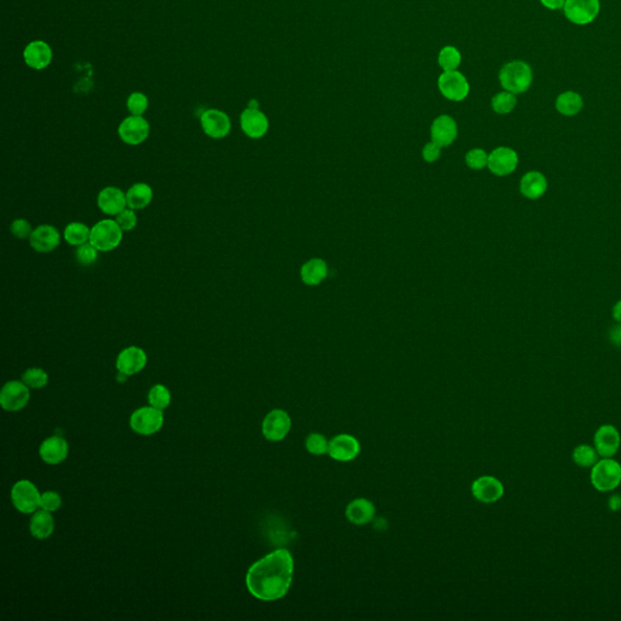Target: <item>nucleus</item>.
<instances>
[{"mask_svg":"<svg viewBox=\"0 0 621 621\" xmlns=\"http://www.w3.org/2000/svg\"><path fill=\"white\" fill-rule=\"evenodd\" d=\"M294 560L288 550L273 551L250 567L246 586L254 597L261 601H276L284 597L292 581Z\"/></svg>","mask_w":621,"mask_h":621,"instance_id":"f257e3e1","label":"nucleus"},{"mask_svg":"<svg viewBox=\"0 0 621 621\" xmlns=\"http://www.w3.org/2000/svg\"><path fill=\"white\" fill-rule=\"evenodd\" d=\"M500 84L512 94L526 93L533 83V71L527 62L511 61L506 63L499 73Z\"/></svg>","mask_w":621,"mask_h":621,"instance_id":"f03ea898","label":"nucleus"},{"mask_svg":"<svg viewBox=\"0 0 621 621\" xmlns=\"http://www.w3.org/2000/svg\"><path fill=\"white\" fill-rule=\"evenodd\" d=\"M123 235L124 232L116 220L104 219L91 227L89 242L100 253H109L117 249L120 245Z\"/></svg>","mask_w":621,"mask_h":621,"instance_id":"7ed1b4c3","label":"nucleus"},{"mask_svg":"<svg viewBox=\"0 0 621 621\" xmlns=\"http://www.w3.org/2000/svg\"><path fill=\"white\" fill-rule=\"evenodd\" d=\"M591 483L595 489L602 493L617 489L621 483L620 464L612 457H603L592 466Z\"/></svg>","mask_w":621,"mask_h":621,"instance_id":"20e7f679","label":"nucleus"},{"mask_svg":"<svg viewBox=\"0 0 621 621\" xmlns=\"http://www.w3.org/2000/svg\"><path fill=\"white\" fill-rule=\"evenodd\" d=\"M151 132L150 123L143 116H129L118 127V135L129 146H139L146 141Z\"/></svg>","mask_w":621,"mask_h":621,"instance_id":"39448f33","label":"nucleus"},{"mask_svg":"<svg viewBox=\"0 0 621 621\" xmlns=\"http://www.w3.org/2000/svg\"><path fill=\"white\" fill-rule=\"evenodd\" d=\"M438 89L447 100L460 102L470 94V84L459 71L443 72L438 78Z\"/></svg>","mask_w":621,"mask_h":621,"instance_id":"423d86ee","label":"nucleus"},{"mask_svg":"<svg viewBox=\"0 0 621 621\" xmlns=\"http://www.w3.org/2000/svg\"><path fill=\"white\" fill-rule=\"evenodd\" d=\"M201 127L207 137L221 140L231 132L232 123L226 112L210 109L204 111L201 116Z\"/></svg>","mask_w":621,"mask_h":621,"instance_id":"0eeeda50","label":"nucleus"},{"mask_svg":"<svg viewBox=\"0 0 621 621\" xmlns=\"http://www.w3.org/2000/svg\"><path fill=\"white\" fill-rule=\"evenodd\" d=\"M601 9L599 0H567L565 15L575 24H588L597 17Z\"/></svg>","mask_w":621,"mask_h":621,"instance_id":"6e6552de","label":"nucleus"},{"mask_svg":"<svg viewBox=\"0 0 621 621\" xmlns=\"http://www.w3.org/2000/svg\"><path fill=\"white\" fill-rule=\"evenodd\" d=\"M38 489L29 480H19L11 490V499L19 512L32 513L40 506Z\"/></svg>","mask_w":621,"mask_h":621,"instance_id":"1a4fd4ad","label":"nucleus"},{"mask_svg":"<svg viewBox=\"0 0 621 621\" xmlns=\"http://www.w3.org/2000/svg\"><path fill=\"white\" fill-rule=\"evenodd\" d=\"M61 233L56 227L44 223L34 228L29 240V245L34 251L47 254L58 248V245L61 244Z\"/></svg>","mask_w":621,"mask_h":621,"instance_id":"9d476101","label":"nucleus"},{"mask_svg":"<svg viewBox=\"0 0 621 621\" xmlns=\"http://www.w3.org/2000/svg\"><path fill=\"white\" fill-rule=\"evenodd\" d=\"M163 413L162 410L157 409L155 407L152 408H140L132 415L130 419V425L135 432L140 434H153L158 432L160 427L163 426Z\"/></svg>","mask_w":621,"mask_h":621,"instance_id":"9b49d317","label":"nucleus"},{"mask_svg":"<svg viewBox=\"0 0 621 621\" xmlns=\"http://www.w3.org/2000/svg\"><path fill=\"white\" fill-rule=\"evenodd\" d=\"M96 203L104 215L116 217L127 207V194L119 187L107 186L100 191Z\"/></svg>","mask_w":621,"mask_h":621,"instance_id":"f8f14e48","label":"nucleus"},{"mask_svg":"<svg viewBox=\"0 0 621 621\" xmlns=\"http://www.w3.org/2000/svg\"><path fill=\"white\" fill-rule=\"evenodd\" d=\"M517 165V152L510 147H498L488 157V168L496 176L512 174Z\"/></svg>","mask_w":621,"mask_h":621,"instance_id":"ddd939ff","label":"nucleus"},{"mask_svg":"<svg viewBox=\"0 0 621 621\" xmlns=\"http://www.w3.org/2000/svg\"><path fill=\"white\" fill-rule=\"evenodd\" d=\"M29 390L24 382H10L3 387L0 393V404L5 410L17 411L29 403Z\"/></svg>","mask_w":621,"mask_h":621,"instance_id":"4468645a","label":"nucleus"},{"mask_svg":"<svg viewBox=\"0 0 621 621\" xmlns=\"http://www.w3.org/2000/svg\"><path fill=\"white\" fill-rule=\"evenodd\" d=\"M242 132L250 139H261L269 132V123L259 109H245L239 118Z\"/></svg>","mask_w":621,"mask_h":621,"instance_id":"2eb2a0df","label":"nucleus"},{"mask_svg":"<svg viewBox=\"0 0 621 621\" xmlns=\"http://www.w3.org/2000/svg\"><path fill=\"white\" fill-rule=\"evenodd\" d=\"M292 427V420L289 418L287 411L284 410H272L265 418L262 424V432L265 437L272 442L282 441L287 436Z\"/></svg>","mask_w":621,"mask_h":621,"instance_id":"dca6fc26","label":"nucleus"},{"mask_svg":"<svg viewBox=\"0 0 621 621\" xmlns=\"http://www.w3.org/2000/svg\"><path fill=\"white\" fill-rule=\"evenodd\" d=\"M620 444V433L613 425H603L595 434V448L599 457H614L619 452Z\"/></svg>","mask_w":621,"mask_h":621,"instance_id":"f3484780","label":"nucleus"},{"mask_svg":"<svg viewBox=\"0 0 621 621\" xmlns=\"http://www.w3.org/2000/svg\"><path fill=\"white\" fill-rule=\"evenodd\" d=\"M147 354L143 349L136 346H129L118 354V372L124 375H134L141 372L146 367Z\"/></svg>","mask_w":621,"mask_h":621,"instance_id":"a211bd4d","label":"nucleus"},{"mask_svg":"<svg viewBox=\"0 0 621 621\" xmlns=\"http://www.w3.org/2000/svg\"><path fill=\"white\" fill-rule=\"evenodd\" d=\"M472 493L477 500L485 504H492L503 498L504 485L492 475H483L475 480L472 485Z\"/></svg>","mask_w":621,"mask_h":621,"instance_id":"6ab92c4d","label":"nucleus"},{"mask_svg":"<svg viewBox=\"0 0 621 621\" xmlns=\"http://www.w3.org/2000/svg\"><path fill=\"white\" fill-rule=\"evenodd\" d=\"M24 58L29 68H33L36 71H42L52 63V47L42 40H34L24 47Z\"/></svg>","mask_w":621,"mask_h":621,"instance_id":"aec40b11","label":"nucleus"},{"mask_svg":"<svg viewBox=\"0 0 621 621\" xmlns=\"http://www.w3.org/2000/svg\"><path fill=\"white\" fill-rule=\"evenodd\" d=\"M361 447L356 438L349 434H339L329 442L328 453L330 457L338 462H351L357 457Z\"/></svg>","mask_w":621,"mask_h":621,"instance_id":"412c9836","label":"nucleus"},{"mask_svg":"<svg viewBox=\"0 0 621 621\" xmlns=\"http://www.w3.org/2000/svg\"><path fill=\"white\" fill-rule=\"evenodd\" d=\"M457 136V122L454 118L442 114L433 120L431 125V137L441 147H448L455 141Z\"/></svg>","mask_w":621,"mask_h":621,"instance_id":"4be33fe9","label":"nucleus"},{"mask_svg":"<svg viewBox=\"0 0 621 621\" xmlns=\"http://www.w3.org/2000/svg\"><path fill=\"white\" fill-rule=\"evenodd\" d=\"M40 457L44 462L52 465H56L63 462L68 455V444L61 437L47 438L45 442L40 446Z\"/></svg>","mask_w":621,"mask_h":621,"instance_id":"5701e85b","label":"nucleus"},{"mask_svg":"<svg viewBox=\"0 0 621 621\" xmlns=\"http://www.w3.org/2000/svg\"><path fill=\"white\" fill-rule=\"evenodd\" d=\"M547 189V180L540 171H529L523 176L519 184V191L528 199H539L545 194Z\"/></svg>","mask_w":621,"mask_h":621,"instance_id":"b1692460","label":"nucleus"},{"mask_svg":"<svg viewBox=\"0 0 621 621\" xmlns=\"http://www.w3.org/2000/svg\"><path fill=\"white\" fill-rule=\"evenodd\" d=\"M125 194H127V207L135 212L150 207L155 196L153 189L146 182H136L132 184Z\"/></svg>","mask_w":621,"mask_h":621,"instance_id":"393cba45","label":"nucleus"},{"mask_svg":"<svg viewBox=\"0 0 621 621\" xmlns=\"http://www.w3.org/2000/svg\"><path fill=\"white\" fill-rule=\"evenodd\" d=\"M301 279L302 282L310 287H315L320 285V283L328 277V265L324 260L310 259L307 261L306 264L302 265L301 267Z\"/></svg>","mask_w":621,"mask_h":621,"instance_id":"a878e982","label":"nucleus"},{"mask_svg":"<svg viewBox=\"0 0 621 621\" xmlns=\"http://www.w3.org/2000/svg\"><path fill=\"white\" fill-rule=\"evenodd\" d=\"M346 516L351 522L363 526L370 522L375 516V508L367 499H356L346 508Z\"/></svg>","mask_w":621,"mask_h":621,"instance_id":"bb28decb","label":"nucleus"},{"mask_svg":"<svg viewBox=\"0 0 621 621\" xmlns=\"http://www.w3.org/2000/svg\"><path fill=\"white\" fill-rule=\"evenodd\" d=\"M583 107V97L575 91H565L556 100V109L565 117H573L579 114Z\"/></svg>","mask_w":621,"mask_h":621,"instance_id":"cd10ccee","label":"nucleus"},{"mask_svg":"<svg viewBox=\"0 0 621 621\" xmlns=\"http://www.w3.org/2000/svg\"><path fill=\"white\" fill-rule=\"evenodd\" d=\"M31 533L37 539H47L54 532V518L49 511H38L31 519Z\"/></svg>","mask_w":621,"mask_h":621,"instance_id":"c85d7f7f","label":"nucleus"},{"mask_svg":"<svg viewBox=\"0 0 621 621\" xmlns=\"http://www.w3.org/2000/svg\"><path fill=\"white\" fill-rule=\"evenodd\" d=\"M91 227L83 222H71L63 230V239L72 246H79L90 240Z\"/></svg>","mask_w":621,"mask_h":621,"instance_id":"c756f323","label":"nucleus"},{"mask_svg":"<svg viewBox=\"0 0 621 621\" xmlns=\"http://www.w3.org/2000/svg\"><path fill=\"white\" fill-rule=\"evenodd\" d=\"M462 63V54L455 47H443L438 54V65L443 68V71H457V67Z\"/></svg>","mask_w":621,"mask_h":621,"instance_id":"7c9ffc66","label":"nucleus"},{"mask_svg":"<svg viewBox=\"0 0 621 621\" xmlns=\"http://www.w3.org/2000/svg\"><path fill=\"white\" fill-rule=\"evenodd\" d=\"M598 457H599V454L596 450V448H592L588 444L578 446L573 452V460L575 464L583 469L592 467L598 462Z\"/></svg>","mask_w":621,"mask_h":621,"instance_id":"2f4dec72","label":"nucleus"},{"mask_svg":"<svg viewBox=\"0 0 621 621\" xmlns=\"http://www.w3.org/2000/svg\"><path fill=\"white\" fill-rule=\"evenodd\" d=\"M516 104H517L516 95L506 91V90L495 95L494 97L492 99V109L495 113L498 114L511 113L516 107Z\"/></svg>","mask_w":621,"mask_h":621,"instance_id":"473e14b6","label":"nucleus"},{"mask_svg":"<svg viewBox=\"0 0 621 621\" xmlns=\"http://www.w3.org/2000/svg\"><path fill=\"white\" fill-rule=\"evenodd\" d=\"M99 253V250L96 249L90 242H88L85 244L76 246L74 258H76V261L78 264L88 267V266H91V265H94L97 261Z\"/></svg>","mask_w":621,"mask_h":621,"instance_id":"72a5a7b5","label":"nucleus"},{"mask_svg":"<svg viewBox=\"0 0 621 621\" xmlns=\"http://www.w3.org/2000/svg\"><path fill=\"white\" fill-rule=\"evenodd\" d=\"M170 400H171V397H170L169 390L163 385H155L150 391L148 400H150L152 407H155L157 409L163 410L168 408Z\"/></svg>","mask_w":621,"mask_h":621,"instance_id":"f704fd0d","label":"nucleus"},{"mask_svg":"<svg viewBox=\"0 0 621 621\" xmlns=\"http://www.w3.org/2000/svg\"><path fill=\"white\" fill-rule=\"evenodd\" d=\"M47 374L40 368H31L27 369L22 375V382L32 388H42L47 386Z\"/></svg>","mask_w":621,"mask_h":621,"instance_id":"c9c22d12","label":"nucleus"},{"mask_svg":"<svg viewBox=\"0 0 621 621\" xmlns=\"http://www.w3.org/2000/svg\"><path fill=\"white\" fill-rule=\"evenodd\" d=\"M127 109L132 116H143L148 109V97L142 93H132L127 100Z\"/></svg>","mask_w":621,"mask_h":621,"instance_id":"e433bc0d","label":"nucleus"},{"mask_svg":"<svg viewBox=\"0 0 621 621\" xmlns=\"http://www.w3.org/2000/svg\"><path fill=\"white\" fill-rule=\"evenodd\" d=\"M488 157L487 152L482 148H473L466 153L465 160L467 166L472 170H482L488 166Z\"/></svg>","mask_w":621,"mask_h":621,"instance_id":"4c0bfd02","label":"nucleus"},{"mask_svg":"<svg viewBox=\"0 0 621 621\" xmlns=\"http://www.w3.org/2000/svg\"><path fill=\"white\" fill-rule=\"evenodd\" d=\"M328 447H329V442L325 439L324 436H322L320 433H312L307 437L306 448L310 454L322 455V454L328 453Z\"/></svg>","mask_w":621,"mask_h":621,"instance_id":"58836bf2","label":"nucleus"},{"mask_svg":"<svg viewBox=\"0 0 621 621\" xmlns=\"http://www.w3.org/2000/svg\"><path fill=\"white\" fill-rule=\"evenodd\" d=\"M33 227L31 225V222L26 219H15L14 221L10 225V232L11 235L16 237L17 239H29L31 235L33 233Z\"/></svg>","mask_w":621,"mask_h":621,"instance_id":"ea45409f","label":"nucleus"},{"mask_svg":"<svg viewBox=\"0 0 621 621\" xmlns=\"http://www.w3.org/2000/svg\"><path fill=\"white\" fill-rule=\"evenodd\" d=\"M114 220L120 226L123 232L132 231L137 226L136 212L132 210L130 207H125L123 212H119Z\"/></svg>","mask_w":621,"mask_h":621,"instance_id":"a19ab883","label":"nucleus"},{"mask_svg":"<svg viewBox=\"0 0 621 621\" xmlns=\"http://www.w3.org/2000/svg\"><path fill=\"white\" fill-rule=\"evenodd\" d=\"M61 506V498L55 492H47L40 498V508L47 510L49 512L56 511Z\"/></svg>","mask_w":621,"mask_h":621,"instance_id":"79ce46f5","label":"nucleus"},{"mask_svg":"<svg viewBox=\"0 0 621 621\" xmlns=\"http://www.w3.org/2000/svg\"><path fill=\"white\" fill-rule=\"evenodd\" d=\"M442 155V147L437 145L436 142H428L427 145H425L423 150V157L427 163H434L436 160L439 159V157Z\"/></svg>","mask_w":621,"mask_h":621,"instance_id":"37998d69","label":"nucleus"},{"mask_svg":"<svg viewBox=\"0 0 621 621\" xmlns=\"http://www.w3.org/2000/svg\"><path fill=\"white\" fill-rule=\"evenodd\" d=\"M609 340H611V343L618 346V347H620L621 346V324L619 323V325H615L614 328H612L611 330V333H609Z\"/></svg>","mask_w":621,"mask_h":621,"instance_id":"c03bdc74","label":"nucleus"},{"mask_svg":"<svg viewBox=\"0 0 621 621\" xmlns=\"http://www.w3.org/2000/svg\"><path fill=\"white\" fill-rule=\"evenodd\" d=\"M542 4L550 10H560L565 8L567 0H540Z\"/></svg>","mask_w":621,"mask_h":621,"instance_id":"a18cd8bd","label":"nucleus"},{"mask_svg":"<svg viewBox=\"0 0 621 621\" xmlns=\"http://www.w3.org/2000/svg\"><path fill=\"white\" fill-rule=\"evenodd\" d=\"M608 508L612 511H619L621 508V496L620 495H613L608 500Z\"/></svg>","mask_w":621,"mask_h":621,"instance_id":"49530a36","label":"nucleus"},{"mask_svg":"<svg viewBox=\"0 0 621 621\" xmlns=\"http://www.w3.org/2000/svg\"><path fill=\"white\" fill-rule=\"evenodd\" d=\"M613 318L615 320V322L621 324V300L618 301L613 307Z\"/></svg>","mask_w":621,"mask_h":621,"instance_id":"de8ad7c7","label":"nucleus"},{"mask_svg":"<svg viewBox=\"0 0 621 621\" xmlns=\"http://www.w3.org/2000/svg\"><path fill=\"white\" fill-rule=\"evenodd\" d=\"M248 107H249V109H259V102H258L256 100H251L249 104H248Z\"/></svg>","mask_w":621,"mask_h":621,"instance_id":"09e8293b","label":"nucleus"}]
</instances>
